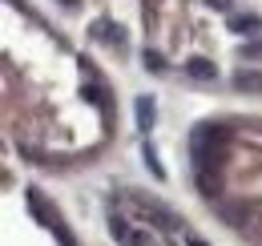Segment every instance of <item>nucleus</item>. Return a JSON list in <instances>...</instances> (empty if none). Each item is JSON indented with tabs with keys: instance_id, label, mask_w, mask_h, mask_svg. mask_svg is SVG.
Instances as JSON below:
<instances>
[{
	"instance_id": "nucleus-8",
	"label": "nucleus",
	"mask_w": 262,
	"mask_h": 246,
	"mask_svg": "<svg viewBox=\"0 0 262 246\" xmlns=\"http://www.w3.org/2000/svg\"><path fill=\"white\" fill-rule=\"evenodd\" d=\"M109 234H113L117 242H129L133 238V230L125 226V218H109Z\"/></svg>"
},
{
	"instance_id": "nucleus-11",
	"label": "nucleus",
	"mask_w": 262,
	"mask_h": 246,
	"mask_svg": "<svg viewBox=\"0 0 262 246\" xmlns=\"http://www.w3.org/2000/svg\"><path fill=\"white\" fill-rule=\"evenodd\" d=\"M242 57H250V61H258V57H262V45H250V49H242Z\"/></svg>"
},
{
	"instance_id": "nucleus-7",
	"label": "nucleus",
	"mask_w": 262,
	"mask_h": 246,
	"mask_svg": "<svg viewBox=\"0 0 262 246\" xmlns=\"http://www.w3.org/2000/svg\"><path fill=\"white\" fill-rule=\"evenodd\" d=\"M49 230L57 234V242H61V246H77V238L69 234V226H65V222H61V218H53V222H49Z\"/></svg>"
},
{
	"instance_id": "nucleus-4",
	"label": "nucleus",
	"mask_w": 262,
	"mask_h": 246,
	"mask_svg": "<svg viewBox=\"0 0 262 246\" xmlns=\"http://www.w3.org/2000/svg\"><path fill=\"white\" fill-rule=\"evenodd\" d=\"M230 29L242 32V36H254V32L262 29V20L254 16V12H238V16H230Z\"/></svg>"
},
{
	"instance_id": "nucleus-15",
	"label": "nucleus",
	"mask_w": 262,
	"mask_h": 246,
	"mask_svg": "<svg viewBox=\"0 0 262 246\" xmlns=\"http://www.w3.org/2000/svg\"><path fill=\"white\" fill-rule=\"evenodd\" d=\"M190 246H206V242H202V238H190Z\"/></svg>"
},
{
	"instance_id": "nucleus-14",
	"label": "nucleus",
	"mask_w": 262,
	"mask_h": 246,
	"mask_svg": "<svg viewBox=\"0 0 262 246\" xmlns=\"http://www.w3.org/2000/svg\"><path fill=\"white\" fill-rule=\"evenodd\" d=\"M61 4H65V8H77V0H61Z\"/></svg>"
},
{
	"instance_id": "nucleus-10",
	"label": "nucleus",
	"mask_w": 262,
	"mask_h": 246,
	"mask_svg": "<svg viewBox=\"0 0 262 246\" xmlns=\"http://www.w3.org/2000/svg\"><path fill=\"white\" fill-rule=\"evenodd\" d=\"M222 214H226V222H230V226H238V222H242V206H226Z\"/></svg>"
},
{
	"instance_id": "nucleus-1",
	"label": "nucleus",
	"mask_w": 262,
	"mask_h": 246,
	"mask_svg": "<svg viewBox=\"0 0 262 246\" xmlns=\"http://www.w3.org/2000/svg\"><path fill=\"white\" fill-rule=\"evenodd\" d=\"M226 141H230V125L222 121H202L190 137V146H206V150H226Z\"/></svg>"
},
{
	"instance_id": "nucleus-2",
	"label": "nucleus",
	"mask_w": 262,
	"mask_h": 246,
	"mask_svg": "<svg viewBox=\"0 0 262 246\" xmlns=\"http://www.w3.org/2000/svg\"><path fill=\"white\" fill-rule=\"evenodd\" d=\"M186 73H190L194 81H214V77H218V65L206 61V57H194V61H186Z\"/></svg>"
},
{
	"instance_id": "nucleus-9",
	"label": "nucleus",
	"mask_w": 262,
	"mask_h": 246,
	"mask_svg": "<svg viewBox=\"0 0 262 246\" xmlns=\"http://www.w3.org/2000/svg\"><path fill=\"white\" fill-rule=\"evenodd\" d=\"M141 65H145V69H154V73H162V69H165L162 53H154V49H145V53H141Z\"/></svg>"
},
{
	"instance_id": "nucleus-3",
	"label": "nucleus",
	"mask_w": 262,
	"mask_h": 246,
	"mask_svg": "<svg viewBox=\"0 0 262 246\" xmlns=\"http://www.w3.org/2000/svg\"><path fill=\"white\" fill-rule=\"evenodd\" d=\"M234 89L262 93V73H254V69H238V73H234Z\"/></svg>"
},
{
	"instance_id": "nucleus-5",
	"label": "nucleus",
	"mask_w": 262,
	"mask_h": 246,
	"mask_svg": "<svg viewBox=\"0 0 262 246\" xmlns=\"http://www.w3.org/2000/svg\"><path fill=\"white\" fill-rule=\"evenodd\" d=\"M141 161H145V170H149L158 182H165V166H162V157H158L154 146H145V150H141Z\"/></svg>"
},
{
	"instance_id": "nucleus-12",
	"label": "nucleus",
	"mask_w": 262,
	"mask_h": 246,
	"mask_svg": "<svg viewBox=\"0 0 262 246\" xmlns=\"http://www.w3.org/2000/svg\"><path fill=\"white\" fill-rule=\"evenodd\" d=\"M129 246H154V242H149V234H133Z\"/></svg>"
},
{
	"instance_id": "nucleus-13",
	"label": "nucleus",
	"mask_w": 262,
	"mask_h": 246,
	"mask_svg": "<svg viewBox=\"0 0 262 246\" xmlns=\"http://www.w3.org/2000/svg\"><path fill=\"white\" fill-rule=\"evenodd\" d=\"M210 8H218V12H230V0H206Z\"/></svg>"
},
{
	"instance_id": "nucleus-6",
	"label": "nucleus",
	"mask_w": 262,
	"mask_h": 246,
	"mask_svg": "<svg viewBox=\"0 0 262 246\" xmlns=\"http://www.w3.org/2000/svg\"><path fill=\"white\" fill-rule=\"evenodd\" d=\"M133 109H137V125H141V129H154V101H149V97H137Z\"/></svg>"
}]
</instances>
